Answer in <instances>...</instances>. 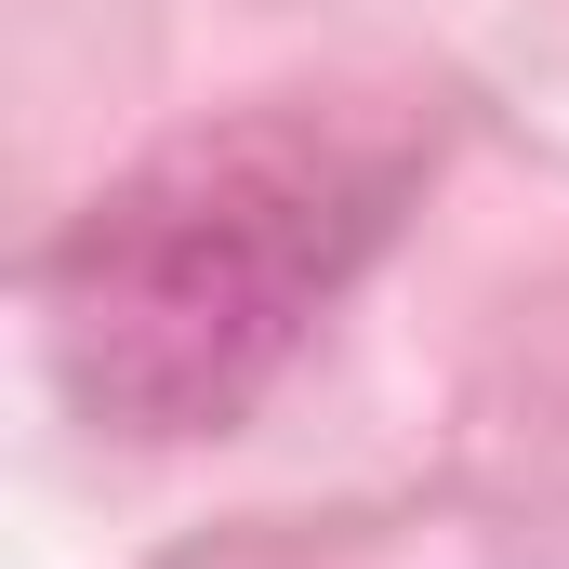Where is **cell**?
<instances>
[{
	"instance_id": "cell-1",
	"label": "cell",
	"mask_w": 569,
	"mask_h": 569,
	"mask_svg": "<svg viewBox=\"0 0 569 569\" xmlns=\"http://www.w3.org/2000/svg\"><path fill=\"white\" fill-rule=\"evenodd\" d=\"M398 159L345 120H199L53 239L40 345L93 437H226L398 226Z\"/></svg>"
}]
</instances>
